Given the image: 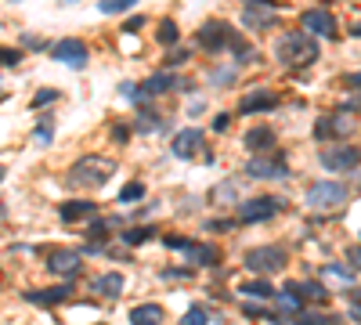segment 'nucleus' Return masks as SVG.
Wrapping results in <instances>:
<instances>
[{"instance_id":"obj_43","label":"nucleus","mask_w":361,"mask_h":325,"mask_svg":"<svg viewBox=\"0 0 361 325\" xmlns=\"http://www.w3.org/2000/svg\"><path fill=\"white\" fill-rule=\"evenodd\" d=\"M228 123H231V116L224 112V116H217V120H213V130H228Z\"/></svg>"},{"instance_id":"obj_16","label":"nucleus","mask_w":361,"mask_h":325,"mask_svg":"<svg viewBox=\"0 0 361 325\" xmlns=\"http://www.w3.org/2000/svg\"><path fill=\"white\" fill-rule=\"evenodd\" d=\"M242 22H246L249 29H271V26H278V15H275V8H257V4H246Z\"/></svg>"},{"instance_id":"obj_28","label":"nucleus","mask_w":361,"mask_h":325,"mask_svg":"<svg viewBox=\"0 0 361 325\" xmlns=\"http://www.w3.org/2000/svg\"><path fill=\"white\" fill-rule=\"evenodd\" d=\"M141 199H145V185H141V181H130V185L119 188V203L134 206V203H141Z\"/></svg>"},{"instance_id":"obj_21","label":"nucleus","mask_w":361,"mask_h":325,"mask_svg":"<svg viewBox=\"0 0 361 325\" xmlns=\"http://www.w3.org/2000/svg\"><path fill=\"white\" fill-rule=\"evenodd\" d=\"M163 307L159 304H137L130 311V325H163Z\"/></svg>"},{"instance_id":"obj_20","label":"nucleus","mask_w":361,"mask_h":325,"mask_svg":"<svg viewBox=\"0 0 361 325\" xmlns=\"http://www.w3.org/2000/svg\"><path fill=\"white\" fill-rule=\"evenodd\" d=\"M69 297H72V286H51V289H33V292H26L29 304H61V300H69Z\"/></svg>"},{"instance_id":"obj_9","label":"nucleus","mask_w":361,"mask_h":325,"mask_svg":"<svg viewBox=\"0 0 361 325\" xmlns=\"http://www.w3.org/2000/svg\"><path fill=\"white\" fill-rule=\"evenodd\" d=\"M300 26H304V32H311V37H325V40L336 37V19H333L325 8L304 11V15H300Z\"/></svg>"},{"instance_id":"obj_6","label":"nucleus","mask_w":361,"mask_h":325,"mask_svg":"<svg viewBox=\"0 0 361 325\" xmlns=\"http://www.w3.org/2000/svg\"><path fill=\"white\" fill-rule=\"evenodd\" d=\"M231 40H235V32H231V26L228 22H206L199 29V44H202V51H210V55H217V51H224V47H231Z\"/></svg>"},{"instance_id":"obj_38","label":"nucleus","mask_w":361,"mask_h":325,"mask_svg":"<svg viewBox=\"0 0 361 325\" xmlns=\"http://www.w3.org/2000/svg\"><path fill=\"white\" fill-rule=\"evenodd\" d=\"M137 127H141V130H155V127H159V120H155V116H148V109H141Z\"/></svg>"},{"instance_id":"obj_39","label":"nucleus","mask_w":361,"mask_h":325,"mask_svg":"<svg viewBox=\"0 0 361 325\" xmlns=\"http://www.w3.org/2000/svg\"><path fill=\"white\" fill-rule=\"evenodd\" d=\"M184 62H188V51H184V47H174V51L166 55V65H184Z\"/></svg>"},{"instance_id":"obj_18","label":"nucleus","mask_w":361,"mask_h":325,"mask_svg":"<svg viewBox=\"0 0 361 325\" xmlns=\"http://www.w3.org/2000/svg\"><path fill=\"white\" fill-rule=\"evenodd\" d=\"M123 286H127V282H123V275H119V271H108V275H98L90 289L98 292V297H108V300H116L119 292H123Z\"/></svg>"},{"instance_id":"obj_50","label":"nucleus","mask_w":361,"mask_h":325,"mask_svg":"<svg viewBox=\"0 0 361 325\" xmlns=\"http://www.w3.org/2000/svg\"><path fill=\"white\" fill-rule=\"evenodd\" d=\"M351 32H354V37H361V22H358V26H354V29H351Z\"/></svg>"},{"instance_id":"obj_26","label":"nucleus","mask_w":361,"mask_h":325,"mask_svg":"<svg viewBox=\"0 0 361 325\" xmlns=\"http://www.w3.org/2000/svg\"><path fill=\"white\" fill-rule=\"evenodd\" d=\"M239 292L242 297H260V300H275V286H268L264 279H253V282H246V286H239Z\"/></svg>"},{"instance_id":"obj_25","label":"nucleus","mask_w":361,"mask_h":325,"mask_svg":"<svg viewBox=\"0 0 361 325\" xmlns=\"http://www.w3.org/2000/svg\"><path fill=\"white\" fill-rule=\"evenodd\" d=\"M275 304H278V311H289V315H300V311H304V300L296 297V289L275 292Z\"/></svg>"},{"instance_id":"obj_24","label":"nucleus","mask_w":361,"mask_h":325,"mask_svg":"<svg viewBox=\"0 0 361 325\" xmlns=\"http://www.w3.org/2000/svg\"><path fill=\"white\" fill-rule=\"evenodd\" d=\"M289 289H296V297H300V300H315V304H325V297H329V289L318 286V282H296Z\"/></svg>"},{"instance_id":"obj_27","label":"nucleus","mask_w":361,"mask_h":325,"mask_svg":"<svg viewBox=\"0 0 361 325\" xmlns=\"http://www.w3.org/2000/svg\"><path fill=\"white\" fill-rule=\"evenodd\" d=\"M177 37H181V29H177V22L174 19H166V22H159V29H155V40L159 44H177Z\"/></svg>"},{"instance_id":"obj_8","label":"nucleus","mask_w":361,"mask_h":325,"mask_svg":"<svg viewBox=\"0 0 361 325\" xmlns=\"http://www.w3.org/2000/svg\"><path fill=\"white\" fill-rule=\"evenodd\" d=\"M51 58L61 62V65H69V69H84V65H87V44L76 40V37L58 40V44L51 47Z\"/></svg>"},{"instance_id":"obj_13","label":"nucleus","mask_w":361,"mask_h":325,"mask_svg":"<svg viewBox=\"0 0 361 325\" xmlns=\"http://www.w3.org/2000/svg\"><path fill=\"white\" fill-rule=\"evenodd\" d=\"M199 149H202V130H195V127L181 130V134H174V141H170V152L177 159H192Z\"/></svg>"},{"instance_id":"obj_47","label":"nucleus","mask_w":361,"mask_h":325,"mask_svg":"<svg viewBox=\"0 0 361 325\" xmlns=\"http://www.w3.org/2000/svg\"><path fill=\"white\" fill-rule=\"evenodd\" d=\"M210 228H213V232H231V221H213Z\"/></svg>"},{"instance_id":"obj_5","label":"nucleus","mask_w":361,"mask_h":325,"mask_svg":"<svg viewBox=\"0 0 361 325\" xmlns=\"http://www.w3.org/2000/svg\"><path fill=\"white\" fill-rule=\"evenodd\" d=\"M278 210H282V203L275 199V195H260V199H246V203L239 206V221H242V224L271 221Z\"/></svg>"},{"instance_id":"obj_19","label":"nucleus","mask_w":361,"mask_h":325,"mask_svg":"<svg viewBox=\"0 0 361 325\" xmlns=\"http://www.w3.org/2000/svg\"><path fill=\"white\" fill-rule=\"evenodd\" d=\"M188 260H192L195 268H217V260H221V253H217V246H202V242H188Z\"/></svg>"},{"instance_id":"obj_34","label":"nucleus","mask_w":361,"mask_h":325,"mask_svg":"<svg viewBox=\"0 0 361 325\" xmlns=\"http://www.w3.org/2000/svg\"><path fill=\"white\" fill-rule=\"evenodd\" d=\"M210 80H213L217 87H224L228 80H235V65H224V69H213V73H210Z\"/></svg>"},{"instance_id":"obj_52","label":"nucleus","mask_w":361,"mask_h":325,"mask_svg":"<svg viewBox=\"0 0 361 325\" xmlns=\"http://www.w3.org/2000/svg\"><path fill=\"white\" fill-rule=\"evenodd\" d=\"M0 181H4V167H0Z\"/></svg>"},{"instance_id":"obj_15","label":"nucleus","mask_w":361,"mask_h":325,"mask_svg":"<svg viewBox=\"0 0 361 325\" xmlns=\"http://www.w3.org/2000/svg\"><path fill=\"white\" fill-rule=\"evenodd\" d=\"M318 279H322V286H329V289H351V286H354V268H351V264H325V268L318 271Z\"/></svg>"},{"instance_id":"obj_41","label":"nucleus","mask_w":361,"mask_h":325,"mask_svg":"<svg viewBox=\"0 0 361 325\" xmlns=\"http://www.w3.org/2000/svg\"><path fill=\"white\" fill-rule=\"evenodd\" d=\"M127 134H130V130H127V127H123V123H119V127H113V138H116L119 145H123V141H127Z\"/></svg>"},{"instance_id":"obj_51","label":"nucleus","mask_w":361,"mask_h":325,"mask_svg":"<svg viewBox=\"0 0 361 325\" xmlns=\"http://www.w3.org/2000/svg\"><path fill=\"white\" fill-rule=\"evenodd\" d=\"M354 300H358V304H361V289H354Z\"/></svg>"},{"instance_id":"obj_35","label":"nucleus","mask_w":361,"mask_h":325,"mask_svg":"<svg viewBox=\"0 0 361 325\" xmlns=\"http://www.w3.org/2000/svg\"><path fill=\"white\" fill-rule=\"evenodd\" d=\"M19 62H22L19 47H0V65H19Z\"/></svg>"},{"instance_id":"obj_2","label":"nucleus","mask_w":361,"mask_h":325,"mask_svg":"<svg viewBox=\"0 0 361 325\" xmlns=\"http://www.w3.org/2000/svg\"><path fill=\"white\" fill-rule=\"evenodd\" d=\"M113 162L105 156H87V159H76L72 170H69V185L72 188H101L108 177H113Z\"/></svg>"},{"instance_id":"obj_37","label":"nucleus","mask_w":361,"mask_h":325,"mask_svg":"<svg viewBox=\"0 0 361 325\" xmlns=\"http://www.w3.org/2000/svg\"><path fill=\"white\" fill-rule=\"evenodd\" d=\"M55 98H58V91H40V94L33 98V109H43V105H51Z\"/></svg>"},{"instance_id":"obj_32","label":"nucleus","mask_w":361,"mask_h":325,"mask_svg":"<svg viewBox=\"0 0 361 325\" xmlns=\"http://www.w3.org/2000/svg\"><path fill=\"white\" fill-rule=\"evenodd\" d=\"M210 195H213V203H231V199H235V185L224 181V185H217Z\"/></svg>"},{"instance_id":"obj_46","label":"nucleus","mask_w":361,"mask_h":325,"mask_svg":"<svg viewBox=\"0 0 361 325\" xmlns=\"http://www.w3.org/2000/svg\"><path fill=\"white\" fill-rule=\"evenodd\" d=\"M22 40H26V47H37V51H40V47H43V40H40V37H29V32H26Z\"/></svg>"},{"instance_id":"obj_44","label":"nucleus","mask_w":361,"mask_h":325,"mask_svg":"<svg viewBox=\"0 0 361 325\" xmlns=\"http://www.w3.org/2000/svg\"><path fill=\"white\" fill-rule=\"evenodd\" d=\"M246 4H257V8H278L282 0H246Z\"/></svg>"},{"instance_id":"obj_7","label":"nucleus","mask_w":361,"mask_h":325,"mask_svg":"<svg viewBox=\"0 0 361 325\" xmlns=\"http://www.w3.org/2000/svg\"><path fill=\"white\" fill-rule=\"evenodd\" d=\"M322 167L325 170H358L361 149H354V145H333V149L322 152Z\"/></svg>"},{"instance_id":"obj_23","label":"nucleus","mask_w":361,"mask_h":325,"mask_svg":"<svg viewBox=\"0 0 361 325\" xmlns=\"http://www.w3.org/2000/svg\"><path fill=\"white\" fill-rule=\"evenodd\" d=\"M58 214H61V221H66V224H72V221L90 217V214H94V203H90V199H76V203H66Z\"/></svg>"},{"instance_id":"obj_30","label":"nucleus","mask_w":361,"mask_h":325,"mask_svg":"<svg viewBox=\"0 0 361 325\" xmlns=\"http://www.w3.org/2000/svg\"><path fill=\"white\" fill-rule=\"evenodd\" d=\"M101 15H119V11H130V8H137V0H101Z\"/></svg>"},{"instance_id":"obj_1","label":"nucleus","mask_w":361,"mask_h":325,"mask_svg":"<svg viewBox=\"0 0 361 325\" xmlns=\"http://www.w3.org/2000/svg\"><path fill=\"white\" fill-rule=\"evenodd\" d=\"M275 55L282 65H289V69H304V65H311L318 58V44L311 40V32H286V37H278Z\"/></svg>"},{"instance_id":"obj_3","label":"nucleus","mask_w":361,"mask_h":325,"mask_svg":"<svg viewBox=\"0 0 361 325\" xmlns=\"http://www.w3.org/2000/svg\"><path fill=\"white\" fill-rule=\"evenodd\" d=\"M246 268L257 271V275H275L286 268V250L282 246H257L246 253Z\"/></svg>"},{"instance_id":"obj_40","label":"nucleus","mask_w":361,"mask_h":325,"mask_svg":"<svg viewBox=\"0 0 361 325\" xmlns=\"http://www.w3.org/2000/svg\"><path fill=\"white\" fill-rule=\"evenodd\" d=\"M105 228H113V224H105V221H94V224L87 228V232H90L94 239H101V235H105Z\"/></svg>"},{"instance_id":"obj_33","label":"nucleus","mask_w":361,"mask_h":325,"mask_svg":"<svg viewBox=\"0 0 361 325\" xmlns=\"http://www.w3.org/2000/svg\"><path fill=\"white\" fill-rule=\"evenodd\" d=\"M293 322H296V325H329V322H325V315H318V311H300Z\"/></svg>"},{"instance_id":"obj_53","label":"nucleus","mask_w":361,"mask_h":325,"mask_svg":"<svg viewBox=\"0 0 361 325\" xmlns=\"http://www.w3.org/2000/svg\"><path fill=\"white\" fill-rule=\"evenodd\" d=\"M66 4H72V0H66Z\"/></svg>"},{"instance_id":"obj_29","label":"nucleus","mask_w":361,"mask_h":325,"mask_svg":"<svg viewBox=\"0 0 361 325\" xmlns=\"http://www.w3.org/2000/svg\"><path fill=\"white\" fill-rule=\"evenodd\" d=\"M148 239H152V228H127V232H123L127 246H141V242H148Z\"/></svg>"},{"instance_id":"obj_4","label":"nucleus","mask_w":361,"mask_h":325,"mask_svg":"<svg viewBox=\"0 0 361 325\" xmlns=\"http://www.w3.org/2000/svg\"><path fill=\"white\" fill-rule=\"evenodd\" d=\"M307 203L315 210H333L340 203H347V188H343L340 181H318V185H311Z\"/></svg>"},{"instance_id":"obj_31","label":"nucleus","mask_w":361,"mask_h":325,"mask_svg":"<svg viewBox=\"0 0 361 325\" xmlns=\"http://www.w3.org/2000/svg\"><path fill=\"white\" fill-rule=\"evenodd\" d=\"M181 325H210V315L202 311V307H188L184 318H181Z\"/></svg>"},{"instance_id":"obj_17","label":"nucleus","mask_w":361,"mask_h":325,"mask_svg":"<svg viewBox=\"0 0 361 325\" xmlns=\"http://www.w3.org/2000/svg\"><path fill=\"white\" fill-rule=\"evenodd\" d=\"M174 87H184V80H177L174 73H155V76H148L145 84H141V91H145L148 98L166 94V91H174Z\"/></svg>"},{"instance_id":"obj_10","label":"nucleus","mask_w":361,"mask_h":325,"mask_svg":"<svg viewBox=\"0 0 361 325\" xmlns=\"http://www.w3.org/2000/svg\"><path fill=\"white\" fill-rule=\"evenodd\" d=\"M249 177H260V181H286L289 177V167L282 159H264V156H257V159H249Z\"/></svg>"},{"instance_id":"obj_49","label":"nucleus","mask_w":361,"mask_h":325,"mask_svg":"<svg viewBox=\"0 0 361 325\" xmlns=\"http://www.w3.org/2000/svg\"><path fill=\"white\" fill-rule=\"evenodd\" d=\"M351 318H354V322H361V304H358V307H351Z\"/></svg>"},{"instance_id":"obj_45","label":"nucleus","mask_w":361,"mask_h":325,"mask_svg":"<svg viewBox=\"0 0 361 325\" xmlns=\"http://www.w3.org/2000/svg\"><path fill=\"white\" fill-rule=\"evenodd\" d=\"M141 26H145V19H127V26H123V29H127V32H137Z\"/></svg>"},{"instance_id":"obj_11","label":"nucleus","mask_w":361,"mask_h":325,"mask_svg":"<svg viewBox=\"0 0 361 325\" xmlns=\"http://www.w3.org/2000/svg\"><path fill=\"white\" fill-rule=\"evenodd\" d=\"M278 105V94L275 91H249V94H242V102H239V116H253V112H268V109H275Z\"/></svg>"},{"instance_id":"obj_14","label":"nucleus","mask_w":361,"mask_h":325,"mask_svg":"<svg viewBox=\"0 0 361 325\" xmlns=\"http://www.w3.org/2000/svg\"><path fill=\"white\" fill-rule=\"evenodd\" d=\"M47 268H51L55 275H61V279H72V275H80L84 257H80V253H72V250H58V253H51Z\"/></svg>"},{"instance_id":"obj_42","label":"nucleus","mask_w":361,"mask_h":325,"mask_svg":"<svg viewBox=\"0 0 361 325\" xmlns=\"http://www.w3.org/2000/svg\"><path fill=\"white\" fill-rule=\"evenodd\" d=\"M347 264L361 271V250H351V253H347Z\"/></svg>"},{"instance_id":"obj_22","label":"nucleus","mask_w":361,"mask_h":325,"mask_svg":"<svg viewBox=\"0 0 361 325\" xmlns=\"http://www.w3.org/2000/svg\"><path fill=\"white\" fill-rule=\"evenodd\" d=\"M242 145H246L249 152H268L271 145H275V134H271L268 127H253V130L246 134V141H242Z\"/></svg>"},{"instance_id":"obj_12","label":"nucleus","mask_w":361,"mask_h":325,"mask_svg":"<svg viewBox=\"0 0 361 325\" xmlns=\"http://www.w3.org/2000/svg\"><path fill=\"white\" fill-rule=\"evenodd\" d=\"M351 127H354V120L347 116V112H333V116H325V120H318V127H315V138H347L351 134Z\"/></svg>"},{"instance_id":"obj_36","label":"nucleus","mask_w":361,"mask_h":325,"mask_svg":"<svg viewBox=\"0 0 361 325\" xmlns=\"http://www.w3.org/2000/svg\"><path fill=\"white\" fill-rule=\"evenodd\" d=\"M33 141H37V145H51V120H43V123L37 127V134H33Z\"/></svg>"},{"instance_id":"obj_48","label":"nucleus","mask_w":361,"mask_h":325,"mask_svg":"<svg viewBox=\"0 0 361 325\" xmlns=\"http://www.w3.org/2000/svg\"><path fill=\"white\" fill-rule=\"evenodd\" d=\"M347 87H358V91H361V73H351V76H347Z\"/></svg>"}]
</instances>
